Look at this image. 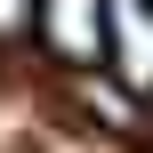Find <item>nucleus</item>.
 Here are the masks:
<instances>
[{"label":"nucleus","mask_w":153,"mask_h":153,"mask_svg":"<svg viewBox=\"0 0 153 153\" xmlns=\"http://www.w3.org/2000/svg\"><path fill=\"white\" fill-rule=\"evenodd\" d=\"M105 81L153 97V0H105Z\"/></svg>","instance_id":"nucleus-1"},{"label":"nucleus","mask_w":153,"mask_h":153,"mask_svg":"<svg viewBox=\"0 0 153 153\" xmlns=\"http://www.w3.org/2000/svg\"><path fill=\"white\" fill-rule=\"evenodd\" d=\"M40 40H48V56H65V65H89V56H105V0H40Z\"/></svg>","instance_id":"nucleus-2"},{"label":"nucleus","mask_w":153,"mask_h":153,"mask_svg":"<svg viewBox=\"0 0 153 153\" xmlns=\"http://www.w3.org/2000/svg\"><path fill=\"white\" fill-rule=\"evenodd\" d=\"M32 16H40V0H0V40H24Z\"/></svg>","instance_id":"nucleus-3"}]
</instances>
